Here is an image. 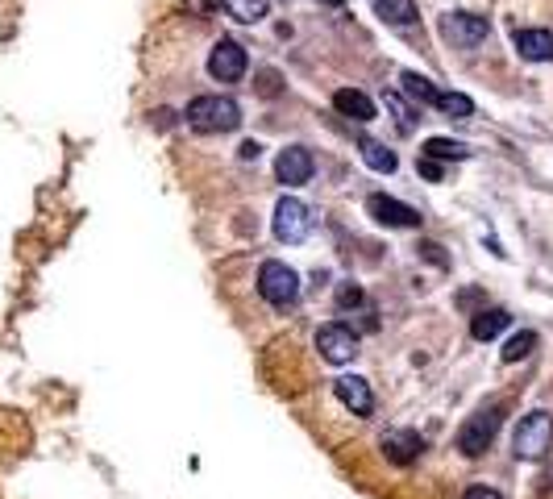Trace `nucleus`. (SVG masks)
Masks as SVG:
<instances>
[{
  "instance_id": "19",
  "label": "nucleus",
  "mask_w": 553,
  "mask_h": 499,
  "mask_svg": "<svg viewBox=\"0 0 553 499\" xmlns=\"http://www.w3.org/2000/svg\"><path fill=\"white\" fill-rule=\"evenodd\" d=\"M420 155L433 158V163H445V158H470V146L466 142H454V137H429L425 146H420Z\"/></svg>"
},
{
  "instance_id": "25",
  "label": "nucleus",
  "mask_w": 553,
  "mask_h": 499,
  "mask_svg": "<svg viewBox=\"0 0 553 499\" xmlns=\"http://www.w3.org/2000/svg\"><path fill=\"white\" fill-rule=\"evenodd\" d=\"M416 171H420V175H425V179H441V175H445V166H441V163H433V158H425V155H420V163H416Z\"/></svg>"
},
{
  "instance_id": "30",
  "label": "nucleus",
  "mask_w": 553,
  "mask_h": 499,
  "mask_svg": "<svg viewBox=\"0 0 553 499\" xmlns=\"http://www.w3.org/2000/svg\"><path fill=\"white\" fill-rule=\"evenodd\" d=\"M479 300H483V295L474 292V287H470V292H462V295H458V304H462V308H470V304H479Z\"/></svg>"
},
{
  "instance_id": "22",
  "label": "nucleus",
  "mask_w": 553,
  "mask_h": 499,
  "mask_svg": "<svg viewBox=\"0 0 553 499\" xmlns=\"http://www.w3.org/2000/svg\"><path fill=\"white\" fill-rule=\"evenodd\" d=\"M437 108H441L445 117H474V100L466 92H441L437 96Z\"/></svg>"
},
{
  "instance_id": "29",
  "label": "nucleus",
  "mask_w": 553,
  "mask_h": 499,
  "mask_svg": "<svg viewBox=\"0 0 553 499\" xmlns=\"http://www.w3.org/2000/svg\"><path fill=\"white\" fill-rule=\"evenodd\" d=\"M237 155L246 158V163H254V158L262 155V146H258V142H242V150H237Z\"/></svg>"
},
{
  "instance_id": "9",
  "label": "nucleus",
  "mask_w": 553,
  "mask_h": 499,
  "mask_svg": "<svg viewBox=\"0 0 553 499\" xmlns=\"http://www.w3.org/2000/svg\"><path fill=\"white\" fill-rule=\"evenodd\" d=\"M441 34H445V42L474 50L479 42H487L491 25H487V17H479V13H445V17H441Z\"/></svg>"
},
{
  "instance_id": "13",
  "label": "nucleus",
  "mask_w": 553,
  "mask_h": 499,
  "mask_svg": "<svg viewBox=\"0 0 553 499\" xmlns=\"http://www.w3.org/2000/svg\"><path fill=\"white\" fill-rule=\"evenodd\" d=\"M512 46H516V55L528 59V63H549L553 59V34L549 30H516Z\"/></svg>"
},
{
  "instance_id": "20",
  "label": "nucleus",
  "mask_w": 553,
  "mask_h": 499,
  "mask_svg": "<svg viewBox=\"0 0 553 499\" xmlns=\"http://www.w3.org/2000/svg\"><path fill=\"white\" fill-rule=\"evenodd\" d=\"M221 5H225V13L233 21H242V25L262 21V17H267V9H271V0H221Z\"/></svg>"
},
{
  "instance_id": "12",
  "label": "nucleus",
  "mask_w": 553,
  "mask_h": 499,
  "mask_svg": "<svg viewBox=\"0 0 553 499\" xmlns=\"http://www.w3.org/2000/svg\"><path fill=\"white\" fill-rule=\"evenodd\" d=\"M383 454L395 466H412V462L425 454V437L412 429H391V433H383Z\"/></svg>"
},
{
  "instance_id": "6",
  "label": "nucleus",
  "mask_w": 553,
  "mask_h": 499,
  "mask_svg": "<svg viewBox=\"0 0 553 499\" xmlns=\"http://www.w3.org/2000/svg\"><path fill=\"white\" fill-rule=\"evenodd\" d=\"M246 67H250V55H246V46L233 38H221L217 46H212V55H208V75L221 79V84H237V79L246 75Z\"/></svg>"
},
{
  "instance_id": "1",
  "label": "nucleus",
  "mask_w": 553,
  "mask_h": 499,
  "mask_svg": "<svg viewBox=\"0 0 553 499\" xmlns=\"http://www.w3.org/2000/svg\"><path fill=\"white\" fill-rule=\"evenodd\" d=\"M183 117L196 134H233L242 125V108L229 96H196L183 108Z\"/></svg>"
},
{
  "instance_id": "10",
  "label": "nucleus",
  "mask_w": 553,
  "mask_h": 499,
  "mask_svg": "<svg viewBox=\"0 0 553 499\" xmlns=\"http://www.w3.org/2000/svg\"><path fill=\"white\" fill-rule=\"evenodd\" d=\"M312 171H316V158H312V150H308V146H287V150H279V158H275L279 184L304 187L308 179H312Z\"/></svg>"
},
{
  "instance_id": "11",
  "label": "nucleus",
  "mask_w": 553,
  "mask_h": 499,
  "mask_svg": "<svg viewBox=\"0 0 553 499\" xmlns=\"http://www.w3.org/2000/svg\"><path fill=\"white\" fill-rule=\"evenodd\" d=\"M333 395L346 404L354 416H370V412H375V392H370V383H366L362 374H341V379L333 383Z\"/></svg>"
},
{
  "instance_id": "23",
  "label": "nucleus",
  "mask_w": 553,
  "mask_h": 499,
  "mask_svg": "<svg viewBox=\"0 0 553 499\" xmlns=\"http://www.w3.org/2000/svg\"><path fill=\"white\" fill-rule=\"evenodd\" d=\"M279 92H283L279 71H258V96H279Z\"/></svg>"
},
{
  "instance_id": "7",
  "label": "nucleus",
  "mask_w": 553,
  "mask_h": 499,
  "mask_svg": "<svg viewBox=\"0 0 553 499\" xmlns=\"http://www.w3.org/2000/svg\"><path fill=\"white\" fill-rule=\"evenodd\" d=\"M316 350H321L325 363L341 366V363H350V358L358 354V333L350 329V324H341V321H329V324H321V333H316Z\"/></svg>"
},
{
  "instance_id": "21",
  "label": "nucleus",
  "mask_w": 553,
  "mask_h": 499,
  "mask_svg": "<svg viewBox=\"0 0 553 499\" xmlns=\"http://www.w3.org/2000/svg\"><path fill=\"white\" fill-rule=\"evenodd\" d=\"M533 350H537V333L533 329H520V333H512V337H508V345H504V354H499V358H504V363H520V358H528Z\"/></svg>"
},
{
  "instance_id": "18",
  "label": "nucleus",
  "mask_w": 553,
  "mask_h": 499,
  "mask_svg": "<svg viewBox=\"0 0 553 499\" xmlns=\"http://www.w3.org/2000/svg\"><path fill=\"white\" fill-rule=\"evenodd\" d=\"M400 84H404V92H408L412 100H420V105L437 108V96H441V88H433V79H429V75H420V71H404V75H400Z\"/></svg>"
},
{
  "instance_id": "31",
  "label": "nucleus",
  "mask_w": 553,
  "mask_h": 499,
  "mask_svg": "<svg viewBox=\"0 0 553 499\" xmlns=\"http://www.w3.org/2000/svg\"><path fill=\"white\" fill-rule=\"evenodd\" d=\"M325 5H341V0H325Z\"/></svg>"
},
{
  "instance_id": "4",
  "label": "nucleus",
  "mask_w": 553,
  "mask_h": 499,
  "mask_svg": "<svg viewBox=\"0 0 553 499\" xmlns=\"http://www.w3.org/2000/svg\"><path fill=\"white\" fill-rule=\"evenodd\" d=\"M258 295L271 304V308H291L300 300V274L287 263L271 258V263L258 266Z\"/></svg>"
},
{
  "instance_id": "17",
  "label": "nucleus",
  "mask_w": 553,
  "mask_h": 499,
  "mask_svg": "<svg viewBox=\"0 0 553 499\" xmlns=\"http://www.w3.org/2000/svg\"><path fill=\"white\" fill-rule=\"evenodd\" d=\"M358 150H362V163L370 166V171H379V175H391L395 166H400V158H395L383 142H375V137H362V142H358Z\"/></svg>"
},
{
  "instance_id": "2",
  "label": "nucleus",
  "mask_w": 553,
  "mask_h": 499,
  "mask_svg": "<svg viewBox=\"0 0 553 499\" xmlns=\"http://www.w3.org/2000/svg\"><path fill=\"white\" fill-rule=\"evenodd\" d=\"M553 450V416L545 408L528 412V416H520V424H516L512 433V454L520 462H541L545 454Z\"/></svg>"
},
{
  "instance_id": "24",
  "label": "nucleus",
  "mask_w": 553,
  "mask_h": 499,
  "mask_svg": "<svg viewBox=\"0 0 553 499\" xmlns=\"http://www.w3.org/2000/svg\"><path fill=\"white\" fill-rule=\"evenodd\" d=\"M462 499H504L495 487H487V483H470V487L462 491Z\"/></svg>"
},
{
  "instance_id": "27",
  "label": "nucleus",
  "mask_w": 553,
  "mask_h": 499,
  "mask_svg": "<svg viewBox=\"0 0 553 499\" xmlns=\"http://www.w3.org/2000/svg\"><path fill=\"white\" fill-rule=\"evenodd\" d=\"M387 108H391V113H395V117H400V125H412V113H408V108H404V100H400V96H387Z\"/></svg>"
},
{
  "instance_id": "28",
  "label": "nucleus",
  "mask_w": 553,
  "mask_h": 499,
  "mask_svg": "<svg viewBox=\"0 0 553 499\" xmlns=\"http://www.w3.org/2000/svg\"><path fill=\"white\" fill-rule=\"evenodd\" d=\"M416 250H420V254H425V258H429V263H437V266H445V254H441V245H437V242H420V245H416Z\"/></svg>"
},
{
  "instance_id": "15",
  "label": "nucleus",
  "mask_w": 553,
  "mask_h": 499,
  "mask_svg": "<svg viewBox=\"0 0 553 499\" xmlns=\"http://www.w3.org/2000/svg\"><path fill=\"white\" fill-rule=\"evenodd\" d=\"M375 17L391 30H408V25H416L420 13H416V0H375Z\"/></svg>"
},
{
  "instance_id": "3",
  "label": "nucleus",
  "mask_w": 553,
  "mask_h": 499,
  "mask_svg": "<svg viewBox=\"0 0 553 499\" xmlns=\"http://www.w3.org/2000/svg\"><path fill=\"white\" fill-rule=\"evenodd\" d=\"M499 424H504V408L499 404H491V408H479L474 416H466V424L458 429V450L466 454V458H483L487 450H491L495 433H499Z\"/></svg>"
},
{
  "instance_id": "16",
  "label": "nucleus",
  "mask_w": 553,
  "mask_h": 499,
  "mask_svg": "<svg viewBox=\"0 0 553 499\" xmlns=\"http://www.w3.org/2000/svg\"><path fill=\"white\" fill-rule=\"evenodd\" d=\"M508 324H512V316H508L504 308H479L474 321H470V337H474V342H495Z\"/></svg>"
},
{
  "instance_id": "5",
  "label": "nucleus",
  "mask_w": 553,
  "mask_h": 499,
  "mask_svg": "<svg viewBox=\"0 0 553 499\" xmlns=\"http://www.w3.org/2000/svg\"><path fill=\"white\" fill-rule=\"evenodd\" d=\"M308 234H312V208L296 196H283L275 205V237L287 245H300Z\"/></svg>"
},
{
  "instance_id": "14",
  "label": "nucleus",
  "mask_w": 553,
  "mask_h": 499,
  "mask_svg": "<svg viewBox=\"0 0 553 499\" xmlns=\"http://www.w3.org/2000/svg\"><path fill=\"white\" fill-rule=\"evenodd\" d=\"M333 108L350 121H375V100L358 88H337L333 92Z\"/></svg>"
},
{
  "instance_id": "8",
  "label": "nucleus",
  "mask_w": 553,
  "mask_h": 499,
  "mask_svg": "<svg viewBox=\"0 0 553 499\" xmlns=\"http://www.w3.org/2000/svg\"><path fill=\"white\" fill-rule=\"evenodd\" d=\"M366 213L387 229H420V221H425L412 205H404V200H395V196H383V192L366 196Z\"/></svg>"
},
{
  "instance_id": "26",
  "label": "nucleus",
  "mask_w": 553,
  "mask_h": 499,
  "mask_svg": "<svg viewBox=\"0 0 553 499\" xmlns=\"http://www.w3.org/2000/svg\"><path fill=\"white\" fill-rule=\"evenodd\" d=\"M354 304H362V292H358V287H341V292H337V308H354Z\"/></svg>"
}]
</instances>
